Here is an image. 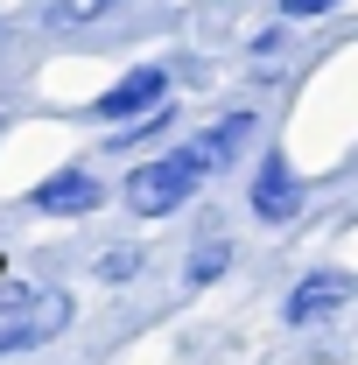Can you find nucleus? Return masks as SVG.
Instances as JSON below:
<instances>
[{
    "label": "nucleus",
    "mask_w": 358,
    "mask_h": 365,
    "mask_svg": "<svg viewBox=\"0 0 358 365\" xmlns=\"http://www.w3.org/2000/svg\"><path fill=\"white\" fill-rule=\"evenodd\" d=\"M197 176H204V162H197L190 148H183V155H162V162H148V169L127 176V211H140V218H169L176 204H190Z\"/></svg>",
    "instance_id": "obj_1"
},
{
    "label": "nucleus",
    "mask_w": 358,
    "mask_h": 365,
    "mask_svg": "<svg viewBox=\"0 0 358 365\" xmlns=\"http://www.w3.org/2000/svg\"><path fill=\"white\" fill-rule=\"evenodd\" d=\"M63 323H71V295H63V288H43V295H29V302H21V317L0 330V359H21V351L49 344Z\"/></svg>",
    "instance_id": "obj_2"
},
{
    "label": "nucleus",
    "mask_w": 358,
    "mask_h": 365,
    "mask_svg": "<svg viewBox=\"0 0 358 365\" xmlns=\"http://www.w3.org/2000/svg\"><path fill=\"white\" fill-rule=\"evenodd\" d=\"M302 211V176L288 169V155L274 148V155H260V176H253V218L260 225H288Z\"/></svg>",
    "instance_id": "obj_3"
},
{
    "label": "nucleus",
    "mask_w": 358,
    "mask_h": 365,
    "mask_svg": "<svg viewBox=\"0 0 358 365\" xmlns=\"http://www.w3.org/2000/svg\"><path fill=\"white\" fill-rule=\"evenodd\" d=\"M106 204V182L91 176V169H56L49 182H36V211L43 218H85Z\"/></svg>",
    "instance_id": "obj_4"
},
{
    "label": "nucleus",
    "mask_w": 358,
    "mask_h": 365,
    "mask_svg": "<svg viewBox=\"0 0 358 365\" xmlns=\"http://www.w3.org/2000/svg\"><path fill=\"white\" fill-rule=\"evenodd\" d=\"M358 295V281L352 274H302V281H295V295H288V302H281V317L288 323H316V317H330V309H344V302H352Z\"/></svg>",
    "instance_id": "obj_5"
},
{
    "label": "nucleus",
    "mask_w": 358,
    "mask_h": 365,
    "mask_svg": "<svg viewBox=\"0 0 358 365\" xmlns=\"http://www.w3.org/2000/svg\"><path fill=\"white\" fill-rule=\"evenodd\" d=\"M162 91H169V71H127L113 91H98V120H140L148 106H162Z\"/></svg>",
    "instance_id": "obj_6"
},
{
    "label": "nucleus",
    "mask_w": 358,
    "mask_h": 365,
    "mask_svg": "<svg viewBox=\"0 0 358 365\" xmlns=\"http://www.w3.org/2000/svg\"><path fill=\"white\" fill-rule=\"evenodd\" d=\"M246 134H253V113H232V120H218L204 140H190V155H197V162H204V176H211V169H225V162L246 148Z\"/></svg>",
    "instance_id": "obj_7"
},
{
    "label": "nucleus",
    "mask_w": 358,
    "mask_h": 365,
    "mask_svg": "<svg viewBox=\"0 0 358 365\" xmlns=\"http://www.w3.org/2000/svg\"><path fill=\"white\" fill-rule=\"evenodd\" d=\"M113 7H120V0H56L49 21H56V29H78V21H98V14H113Z\"/></svg>",
    "instance_id": "obj_8"
},
{
    "label": "nucleus",
    "mask_w": 358,
    "mask_h": 365,
    "mask_svg": "<svg viewBox=\"0 0 358 365\" xmlns=\"http://www.w3.org/2000/svg\"><path fill=\"white\" fill-rule=\"evenodd\" d=\"M225 260H232L225 246H204V253L190 260V288H204V281H218V274H225Z\"/></svg>",
    "instance_id": "obj_9"
},
{
    "label": "nucleus",
    "mask_w": 358,
    "mask_h": 365,
    "mask_svg": "<svg viewBox=\"0 0 358 365\" xmlns=\"http://www.w3.org/2000/svg\"><path fill=\"white\" fill-rule=\"evenodd\" d=\"M330 7H337V0H281L288 21H310V14H330Z\"/></svg>",
    "instance_id": "obj_10"
},
{
    "label": "nucleus",
    "mask_w": 358,
    "mask_h": 365,
    "mask_svg": "<svg viewBox=\"0 0 358 365\" xmlns=\"http://www.w3.org/2000/svg\"><path fill=\"white\" fill-rule=\"evenodd\" d=\"M29 295H36V288H14V281H0V309H21Z\"/></svg>",
    "instance_id": "obj_11"
}]
</instances>
